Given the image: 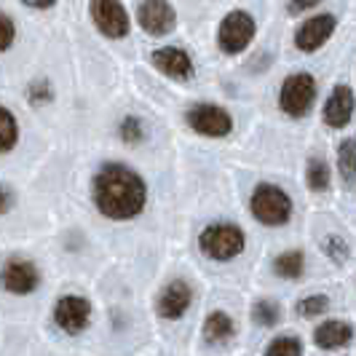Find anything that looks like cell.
Instances as JSON below:
<instances>
[{
    "label": "cell",
    "instance_id": "6da1fadb",
    "mask_svg": "<svg viewBox=\"0 0 356 356\" xmlns=\"http://www.w3.org/2000/svg\"><path fill=\"white\" fill-rule=\"evenodd\" d=\"M143 177L121 163H107L94 177V204L110 220H131L145 209Z\"/></svg>",
    "mask_w": 356,
    "mask_h": 356
},
{
    "label": "cell",
    "instance_id": "7a4b0ae2",
    "mask_svg": "<svg viewBox=\"0 0 356 356\" xmlns=\"http://www.w3.org/2000/svg\"><path fill=\"white\" fill-rule=\"evenodd\" d=\"M316 99V78L311 72H292L286 75L279 91V107L292 118H303Z\"/></svg>",
    "mask_w": 356,
    "mask_h": 356
},
{
    "label": "cell",
    "instance_id": "3957f363",
    "mask_svg": "<svg viewBox=\"0 0 356 356\" xmlns=\"http://www.w3.org/2000/svg\"><path fill=\"white\" fill-rule=\"evenodd\" d=\"M252 214L263 225H284L292 214V201L279 185H257L252 193Z\"/></svg>",
    "mask_w": 356,
    "mask_h": 356
},
{
    "label": "cell",
    "instance_id": "277c9868",
    "mask_svg": "<svg viewBox=\"0 0 356 356\" xmlns=\"http://www.w3.org/2000/svg\"><path fill=\"white\" fill-rule=\"evenodd\" d=\"M254 33H257V24H254L252 14H247V11H231L220 22L217 46H220V51L231 54V56L233 54H241L254 40Z\"/></svg>",
    "mask_w": 356,
    "mask_h": 356
},
{
    "label": "cell",
    "instance_id": "5b68a950",
    "mask_svg": "<svg viewBox=\"0 0 356 356\" xmlns=\"http://www.w3.org/2000/svg\"><path fill=\"white\" fill-rule=\"evenodd\" d=\"M89 14L94 27L110 40H121L131 30V19L121 0H91Z\"/></svg>",
    "mask_w": 356,
    "mask_h": 356
},
{
    "label": "cell",
    "instance_id": "8992f818",
    "mask_svg": "<svg viewBox=\"0 0 356 356\" xmlns=\"http://www.w3.org/2000/svg\"><path fill=\"white\" fill-rule=\"evenodd\" d=\"M201 252L209 254L214 260H231L236 254L244 252V233L236 225H209L207 231L201 233Z\"/></svg>",
    "mask_w": 356,
    "mask_h": 356
},
{
    "label": "cell",
    "instance_id": "52a82bcc",
    "mask_svg": "<svg viewBox=\"0 0 356 356\" xmlns=\"http://www.w3.org/2000/svg\"><path fill=\"white\" fill-rule=\"evenodd\" d=\"M137 24L147 35L163 38L177 27V11L169 0H143L137 8Z\"/></svg>",
    "mask_w": 356,
    "mask_h": 356
},
{
    "label": "cell",
    "instance_id": "ba28073f",
    "mask_svg": "<svg viewBox=\"0 0 356 356\" xmlns=\"http://www.w3.org/2000/svg\"><path fill=\"white\" fill-rule=\"evenodd\" d=\"M188 124L204 137H228L233 129V118L220 105H196L188 113Z\"/></svg>",
    "mask_w": 356,
    "mask_h": 356
},
{
    "label": "cell",
    "instance_id": "9c48e42d",
    "mask_svg": "<svg viewBox=\"0 0 356 356\" xmlns=\"http://www.w3.org/2000/svg\"><path fill=\"white\" fill-rule=\"evenodd\" d=\"M335 27H338V19L332 14H319V17L305 19L303 24L298 27V33H295V46L303 54L319 51L321 46L332 38Z\"/></svg>",
    "mask_w": 356,
    "mask_h": 356
},
{
    "label": "cell",
    "instance_id": "30bf717a",
    "mask_svg": "<svg viewBox=\"0 0 356 356\" xmlns=\"http://www.w3.org/2000/svg\"><path fill=\"white\" fill-rule=\"evenodd\" d=\"M38 282H40L38 268L24 257H11L0 270V284L11 295H30L38 286Z\"/></svg>",
    "mask_w": 356,
    "mask_h": 356
},
{
    "label": "cell",
    "instance_id": "8fae6325",
    "mask_svg": "<svg viewBox=\"0 0 356 356\" xmlns=\"http://www.w3.org/2000/svg\"><path fill=\"white\" fill-rule=\"evenodd\" d=\"M54 319H56V324H59L65 332H70V335L83 332L91 319L89 300H83V298H78V295L62 298V300L56 303V308H54Z\"/></svg>",
    "mask_w": 356,
    "mask_h": 356
},
{
    "label": "cell",
    "instance_id": "7c38bea8",
    "mask_svg": "<svg viewBox=\"0 0 356 356\" xmlns=\"http://www.w3.org/2000/svg\"><path fill=\"white\" fill-rule=\"evenodd\" d=\"M150 59H153L156 70L163 72L166 78H175V81H191V78H193V72H196L191 54L182 51V49H175V46L156 49Z\"/></svg>",
    "mask_w": 356,
    "mask_h": 356
},
{
    "label": "cell",
    "instance_id": "4fadbf2b",
    "mask_svg": "<svg viewBox=\"0 0 356 356\" xmlns=\"http://www.w3.org/2000/svg\"><path fill=\"white\" fill-rule=\"evenodd\" d=\"M354 91L351 86H346V83H338L332 94H330V99H327V105H324V124L332 126V129H343V126L351 124V118H354Z\"/></svg>",
    "mask_w": 356,
    "mask_h": 356
},
{
    "label": "cell",
    "instance_id": "5bb4252c",
    "mask_svg": "<svg viewBox=\"0 0 356 356\" xmlns=\"http://www.w3.org/2000/svg\"><path fill=\"white\" fill-rule=\"evenodd\" d=\"M191 298H193V295H191V286L185 284V282H172V284L161 292L159 314L163 319H179V316L188 311Z\"/></svg>",
    "mask_w": 356,
    "mask_h": 356
},
{
    "label": "cell",
    "instance_id": "9a60e30c",
    "mask_svg": "<svg viewBox=\"0 0 356 356\" xmlns=\"http://www.w3.org/2000/svg\"><path fill=\"white\" fill-rule=\"evenodd\" d=\"M351 338H354V330L346 321H324L314 335L319 348H343L351 343Z\"/></svg>",
    "mask_w": 356,
    "mask_h": 356
},
{
    "label": "cell",
    "instance_id": "2e32d148",
    "mask_svg": "<svg viewBox=\"0 0 356 356\" xmlns=\"http://www.w3.org/2000/svg\"><path fill=\"white\" fill-rule=\"evenodd\" d=\"M19 145V121L6 105H0V156L11 153Z\"/></svg>",
    "mask_w": 356,
    "mask_h": 356
},
{
    "label": "cell",
    "instance_id": "e0dca14e",
    "mask_svg": "<svg viewBox=\"0 0 356 356\" xmlns=\"http://www.w3.org/2000/svg\"><path fill=\"white\" fill-rule=\"evenodd\" d=\"M231 335H233V321L222 311H217V314H212L209 319L204 321V338L209 340V343H222V340H228Z\"/></svg>",
    "mask_w": 356,
    "mask_h": 356
},
{
    "label": "cell",
    "instance_id": "ac0fdd59",
    "mask_svg": "<svg viewBox=\"0 0 356 356\" xmlns=\"http://www.w3.org/2000/svg\"><path fill=\"white\" fill-rule=\"evenodd\" d=\"M330 166H327V161L324 159H311L308 161V169H305V182H308V188L311 191H327L330 188Z\"/></svg>",
    "mask_w": 356,
    "mask_h": 356
},
{
    "label": "cell",
    "instance_id": "d6986e66",
    "mask_svg": "<svg viewBox=\"0 0 356 356\" xmlns=\"http://www.w3.org/2000/svg\"><path fill=\"white\" fill-rule=\"evenodd\" d=\"M303 252H284V254H279L276 257V263H273V270L282 276V279H298L300 273H303Z\"/></svg>",
    "mask_w": 356,
    "mask_h": 356
},
{
    "label": "cell",
    "instance_id": "ffe728a7",
    "mask_svg": "<svg viewBox=\"0 0 356 356\" xmlns=\"http://www.w3.org/2000/svg\"><path fill=\"white\" fill-rule=\"evenodd\" d=\"M338 169L343 179L351 185L356 177V140H343L338 147Z\"/></svg>",
    "mask_w": 356,
    "mask_h": 356
},
{
    "label": "cell",
    "instance_id": "44dd1931",
    "mask_svg": "<svg viewBox=\"0 0 356 356\" xmlns=\"http://www.w3.org/2000/svg\"><path fill=\"white\" fill-rule=\"evenodd\" d=\"M17 38H19L17 19L11 17L8 11L0 8V56L8 54L14 46H17Z\"/></svg>",
    "mask_w": 356,
    "mask_h": 356
},
{
    "label": "cell",
    "instance_id": "7402d4cb",
    "mask_svg": "<svg viewBox=\"0 0 356 356\" xmlns=\"http://www.w3.org/2000/svg\"><path fill=\"white\" fill-rule=\"evenodd\" d=\"M27 102L30 105H49L54 99V89H51V81H46V78H35V81H30V86H27Z\"/></svg>",
    "mask_w": 356,
    "mask_h": 356
},
{
    "label": "cell",
    "instance_id": "603a6c76",
    "mask_svg": "<svg viewBox=\"0 0 356 356\" xmlns=\"http://www.w3.org/2000/svg\"><path fill=\"white\" fill-rule=\"evenodd\" d=\"M252 319L257 321L260 327H273L282 319V311L276 303H268V300H260V303L252 308Z\"/></svg>",
    "mask_w": 356,
    "mask_h": 356
},
{
    "label": "cell",
    "instance_id": "cb8c5ba5",
    "mask_svg": "<svg viewBox=\"0 0 356 356\" xmlns=\"http://www.w3.org/2000/svg\"><path fill=\"white\" fill-rule=\"evenodd\" d=\"M118 131H121V140L129 145H137L140 140L145 137V126L140 118H134V115H126L121 126H118Z\"/></svg>",
    "mask_w": 356,
    "mask_h": 356
},
{
    "label": "cell",
    "instance_id": "d4e9b609",
    "mask_svg": "<svg viewBox=\"0 0 356 356\" xmlns=\"http://www.w3.org/2000/svg\"><path fill=\"white\" fill-rule=\"evenodd\" d=\"M266 356H303V348L295 338H276L268 346Z\"/></svg>",
    "mask_w": 356,
    "mask_h": 356
},
{
    "label": "cell",
    "instance_id": "484cf974",
    "mask_svg": "<svg viewBox=\"0 0 356 356\" xmlns=\"http://www.w3.org/2000/svg\"><path fill=\"white\" fill-rule=\"evenodd\" d=\"M300 316H305V319H311V316H319V314H324L327 308H330V300H327V295H314V298H305V300H300Z\"/></svg>",
    "mask_w": 356,
    "mask_h": 356
},
{
    "label": "cell",
    "instance_id": "4316f807",
    "mask_svg": "<svg viewBox=\"0 0 356 356\" xmlns=\"http://www.w3.org/2000/svg\"><path fill=\"white\" fill-rule=\"evenodd\" d=\"M324 252L335 260V263H346L348 260V244L340 236H327L324 238Z\"/></svg>",
    "mask_w": 356,
    "mask_h": 356
},
{
    "label": "cell",
    "instance_id": "83f0119b",
    "mask_svg": "<svg viewBox=\"0 0 356 356\" xmlns=\"http://www.w3.org/2000/svg\"><path fill=\"white\" fill-rule=\"evenodd\" d=\"M321 0H289L286 3V14H292V17H298V14H303V11H311L314 6H319Z\"/></svg>",
    "mask_w": 356,
    "mask_h": 356
},
{
    "label": "cell",
    "instance_id": "f1b7e54d",
    "mask_svg": "<svg viewBox=\"0 0 356 356\" xmlns=\"http://www.w3.org/2000/svg\"><path fill=\"white\" fill-rule=\"evenodd\" d=\"M11 207H14V193H11V188H6L0 182V217L11 212Z\"/></svg>",
    "mask_w": 356,
    "mask_h": 356
},
{
    "label": "cell",
    "instance_id": "f546056e",
    "mask_svg": "<svg viewBox=\"0 0 356 356\" xmlns=\"http://www.w3.org/2000/svg\"><path fill=\"white\" fill-rule=\"evenodd\" d=\"M22 6H27V8H33V11H49L56 6V0H19Z\"/></svg>",
    "mask_w": 356,
    "mask_h": 356
}]
</instances>
